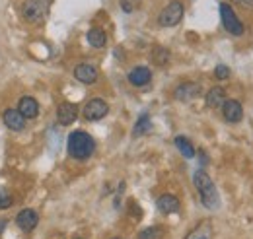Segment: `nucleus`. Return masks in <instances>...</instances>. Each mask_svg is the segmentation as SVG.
<instances>
[{"label": "nucleus", "mask_w": 253, "mask_h": 239, "mask_svg": "<svg viewBox=\"0 0 253 239\" xmlns=\"http://www.w3.org/2000/svg\"><path fill=\"white\" fill-rule=\"evenodd\" d=\"M66 152L72 159L76 161H86L94 156L95 152V140L92 134L84 132V130H74L68 134L66 140Z\"/></svg>", "instance_id": "nucleus-1"}, {"label": "nucleus", "mask_w": 253, "mask_h": 239, "mask_svg": "<svg viewBox=\"0 0 253 239\" xmlns=\"http://www.w3.org/2000/svg\"><path fill=\"white\" fill-rule=\"evenodd\" d=\"M193 183H195V189L201 197V202L203 206L209 210H216L220 206V197H218V191L214 187L212 179L209 177V173L205 169H197L193 173Z\"/></svg>", "instance_id": "nucleus-2"}, {"label": "nucleus", "mask_w": 253, "mask_h": 239, "mask_svg": "<svg viewBox=\"0 0 253 239\" xmlns=\"http://www.w3.org/2000/svg\"><path fill=\"white\" fill-rule=\"evenodd\" d=\"M183 14H185V8L179 0H171L158 16V24L162 28H173L177 26L181 20H183Z\"/></svg>", "instance_id": "nucleus-3"}, {"label": "nucleus", "mask_w": 253, "mask_h": 239, "mask_svg": "<svg viewBox=\"0 0 253 239\" xmlns=\"http://www.w3.org/2000/svg\"><path fill=\"white\" fill-rule=\"evenodd\" d=\"M220 20H222L224 30L228 31L230 35H234V37L244 35L246 28H244V24L240 22V18L236 16L234 8H232L228 2H222V4H220Z\"/></svg>", "instance_id": "nucleus-4"}, {"label": "nucleus", "mask_w": 253, "mask_h": 239, "mask_svg": "<svg viewBox=\"0 0 253 239\" xmlns=\"http://www.w3.org/2000/svg\"><path fill=\"white\" fill-rule=\"evenodd\" d=\"M22 16L30 24H41L47 16V2L45 0H26L22 6Z\"/></svg>", "instance_id": "nucleus-5"}, {"label": "nucleus", "mask_w": 253, "mask_h": 239, "mask_svg": "<svg viewBox=\"0 0 253 239\" xmlns=\"http://www.w3.org/2000/svg\"><path fill=\"white\" fill-rule=\"evenodd\" d=\"M107 113H109V105L99 97L90 99L82 109V115L86 120H101Z\"/></svg>", "instance_id": "nucleus-6"}, {"label": "nucleus", "mask_w": 253, "mask_h": 239, "mask_svg": "<svg viewBox=\"0 0 253 239\" xmlns=\"http://www.w3.org/2000/svg\"><path fill=\"white\" fill-rule=\"evenodd\" d=\"M222 117L226 122H240L244 119V107L238 99H226L222 103Z\"/></svg>", "instance_id": "nucleus-7"}, {"label": "nucleus", "mask_w": 253, "mask_h": 239, "mask_svg": "<svg viewBox=\"0 0 253 239\" xmlns=\"http://www.w3.org/2000/svg\"><path fill=\"white\" fill-rule=\"evenodd\" d=\"M201 91H203V88L199 82H183L173 90V97L177 101H193L195 97L201 95Z\"/></svg>", "instance_id": "nucleus-8"}, {"label": "nucleus", "mask_w": 253, "mask_h": 239, "mask_svg": "<svg viewBox=\"0 0 253 239\" xmlns=\"http://www.w3.org/2000/svg\"><path fill=\"white\" fill-rule=\"evenodd\" d=\"M16 224H18V228H20L22 232L30 234V232H33V230L37 228V224H39V216H37V212H35L33 208H24L22 212H18V216H16Z\"/></svg>", "instance_id": "nucleus-9"}, {"label": "nucleus", "mask_w": 253, "mask_h": 239, "mask_svg": "<svg viewBox=\"0 0 253 239\" xmlns=\"http://www.w3.org/2000/svg\"><path fill=\"white\" fill-rule=\"evenodd\" d=\"M74 78H76L80 84L92 86V84H95V82H97L99 74H97V68H95L94 64L84 62V64H78V66L74 68Z\"/></svg>", "instance_id": "nucleus-10"}, {"label": "nucleus", "mask_w": 253, "mask_h": 239, "mask_svg": "<svg viewBox=\"0 0 253 239\" xmlns=\"http://www.w3.org/2000/svg\"><path fill=\"white\" fill-rule=\"evenodd\" d=\"M76 119H78V107H76V103L64 101V103L59 105V109H57V120H59V124L68 126V124H72Z\"/></svg>", "instance_id": "nucleus-11"}, {"label": "nucleus", "mask_w": 253, "mask_h": 239, "mask_svg": "<svg viewBox=\"0 0 253 239\" xmlns=\"http://www.w3.org/2000/svg\"><path fill=\"white\" fill-rule=\"evenodd\" d=\"M126 78H128V84H130V86L142 88V86L150 84V80H152V72H150V68H146V66H134V68L128 72Z\"/></svg>", "instance_id": "nucleus-12"}, {"label": "nucleus", "mask_w": 253, "mask_h": 239, "mask_svg": "<svg viewBox=\"0 0 253 239\" xmlns=\"http://www.w3.org/2000/svg\"><path fill=\"white\" fill-rule=\"evenodd\" d=\"M2 119H4L6 128H10L14 132H20V130L26 128V119H24V115L18 109H6L4 115H2Z\"/></svg>", "instance_id": "nucleus-13"}, {"label": "nucleus", "mask_w": 253, "mask_h": 239, "mask_svg": "<svg viewBox=\"0 0 253 239\" xmlns=\"http://www.w3.org/2000/svg\"><path fill=\"white\" fill-rule=\"evenodd\" d=\"M22 115H24V119H35L37 115H39V103L30 97V95H24L20 101H18V107H16Z\"/></svg>", "instance_id": "nucleus-14"}, {"label": "nucleus", "mask_w": 253, "mask_h": 239, "mask_svg": "<svg viewBox=\"0 0 253 239\" xmlns=\"http://www.w3.org/2000/svg\"><path fill=\"white\" fill-rule=\"evenodd\" d=\"M156 206L162 214H173V212H177L179 210V199L177 197H173V195H162L158 200H156Z\"/></svg>", "instance_id": "nucleus-15"}, {"label": "nucleus", "mask_w": 253, "mask_h": 239, "mask_svg": "<svg viewBox=\"0 0 253 239\" xmlns=\"http://www.w3.org/2000/svg\"><path fill=\"white\" fill-rule=\"evenodd\" d=\"M205 101H207V107H211V109L222 107V103L226 101V91H224V88H220V86L211 88L209 93H207V97H205Z\"/></svg>", "instance_id": "nucleus-16"}, {"label": "nucleus", "mask_w": 253, "mask_h": 239, "mask_svg": "<svg viewBox=\"0 0 253 239\" xmlns=\"http://www.w3.org/2000/svg\"><path fill=\"white\" fill-rule=\"evenodd\" d=\"M86 39H88V43L94 49H103L105 43H107V35H105V31L101 30V28H92V30L88 31Z\"/></svg>", "instance_id": "nucleus-17"}, {"label": "nucleus", "mask_w": 253, "mask_h": 239, "mask_svg": "<svg viewBox=\"0 0 253 239\" xmlns=\"http://www.w3.org/2000/svg\"><path fill=\"white\" fill-rule=\"evenodd\" d=\"M175 148L181 152V156L183 158H187V159H193L195 158V148H193V144L189 142V138H185V136H175Z\"/></svg>", "instance_id": "nucleus-18"}, {"label": "nucleus", "mask_w": 253, "mask_h": 239, "mask_svg": "<svg viewBox=\"0 0 253 239\" xmlns=\"http://www.w3.org/2000/svg\"><path fill=\"white\" fill-rule=\"evenodd\" d=\"M211 238H212V228H211V224L205 222V224H199L195 230H191L185 239H211Z\"/></svg>", "instance_id": "nucleus-19"}, {"label": "nucleus", "mask_w": 253, "mask_h": 239, "mask_svg": "<svg viewBox=\"0 0 253 239\" xmlns=\"http://www.w3.org/2000/svg\"><path fill=\"white\" fill-rule=\"evenodd\" d=\"M150 128H152V120H150V117H148L146 113H142V115L138 117V120H136L134 128H132V136H142V134H146Z\"/></svg>", "instance_id": "nucleus-20"}, {"label": "nucleus", "mask_w": 253, "mask_h": 239, "mask_svg": "<svg viewBox=\"0 0 253 239\" xmlns=\"http://www.w3.org/2000/svg\"><path fill=\"white\" fill-rule=\"evenodd\" d=\"M152 60L158 64V66H164L169 62V51L164 49V47H154L152 49Z\"/></svg>", "instance_id": "nucleus-21"}, {"label": "nucleus", "mask_w": 253, "mask_h": 239, "mask_svg": "<svg viewBox=\"0 0 253 239\" xmlns=\"http://www.w3.org/2000/svg\"><path fill=\"white\" fill-rule=\"evenodd\" d=\"M162 238H164V230L158 228V226L146 228V230H142L140 236H138V239H162Z\"/></svg>", "instance_id": "nucleus-22"}, {"label": "nucleus", "mask_w": 253, "mask_h": 239, "mask_svg": "<svg viewBox=\"0 0 253 239\" xmlns=\"http://www.w3.org/2000/svg\"><path fill=\"white\" fill-rule=\"evenodd\" d=\"M12 204H14V199H12V195L6 191V187H0V210L10 208Z\"/></svg>", "instance_id": "nucleus-23"}, {"label": "nucleus", "mask_w": 253, "mask_h": 239, "mask_svg": "<svg viewBox=\"0 0 253 239\" xmlns=\"http://www.w3.org/2000/svg\"><path fill=\"white\" fill-rule=\"evenodd\" d=\"M214 78L216 80H228L230 78V68L226 64H216L214 68Z\"/></svg>", "instance_id": "nucleus-24"}, {"label": "nucleus", "mask_w": 253, "mask_h": 239, "mask_svg": "<svg viewBox=\"0 0 253 239\" xmlns=\"http://www.w3.org/2000/svg\"><path fill=\"white\" fill-rule=\"evenodd\" d=\"M234 4H240L242 8H253V0H232Z\"/></svg>", "instance_id": "nucleus-25"}, {"label": "nucleus", "mask_w": 253, "mask_h": 239, "mask_svg": "<svg viewBox=\"0 0 253 239\" xmlns=\"http://www.w3.org/2000/svg\"><path fill=\"white\" fill-rule=\"evenodd\" d=\"M121 8L125 10L126 14H128V12H132V4H130V0H121Z\"/></svg>", "instance_id": "nucleus-26"}, {"label": "nucleus", "mask_w": 253, "mask_h": 239, "mask_svg": "<svg viewBox=\"0 0 253 239\" xmlns=\"http://www.w3.org/2000/svg\"><path fill=\"white\" fill-rule=\"evenodd\" d=\"M113 239H123V238H113Z\"/></svg>", "instance_id": "nucleus-27"}, {"label": "nucleus", "mask_w": 253, "mask_h": 239, "mask_svg": "<svg viewBox=\"0 0 253 239\" xmlns=\"http://www.w3.org/2000/svg\"><path fill=\"white\" fill-rule=\"evenodd\" d=\"M76 239H84V238H76Z\"/></svg>", "instance_id": "nucleus-28"}]
</instances>
